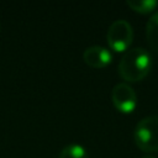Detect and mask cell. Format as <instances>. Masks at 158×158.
Instances as JSON below:
<instances>
[{
	"mask_svg": "<svg viewBox=\"0 0 158 158\" xmlns=\"http://www.w3.org/2000/svg\"><path fill=\"white\" fill-rule=\"evenodd\" d=\"M152 68V58L147 49L142 47H135L127 49L121 57L117 72L120 77L130 83L139 81L144 79Z\"/></svg>",
	"mask_w": 158,
	"mask_h": 158,
	"instance_id": "cell-1",
	"label": "cell"
},
{
	"mask_svg": "<svg viewBox=\"0 0 158 158\" xmlns=\"http://www.w3.org/2000/svg\"><path fill=\"white\" fill-rule=\"evenodd\" d=\"M106 40L111 49L116 52H126L133 40V30L128 21L115 20L107 28Z\"/></svg>",
	"mask_w": 158,
	"mask_h": 158,
	"instance_id": "cell-3",
	"label": "cell"
},
{
	"mask_svg": "<svg viewBox=\"0 0 158 158\" xmlns=\"http://www.w3.org/2000/svg\"><path fill=\"white\" fill-rule=\"evenodd\" d=\"M58 158H89V154L83 146L72 143L62 148Z\"/></svg>",
	"mask_w": 158,
	"mask_h": 158,
	"instance_id": "cell-7",
	"label": "cell"
},
{
	"mask_svg": "<svg viewBox=\"0 0 158 158\" xmlns=\"http://www.w3.org/2000/svg\"><path fill=\"white\" fill-rule=\"evenodd\" d=\"M146 38L149 48L158 53V11H156L147 21Z\"/></svg>",
	"mask_w": 158,
	"mask_h": 158,
	"instance_id": "cell-6",
	"label": "cell"
},
{
	"mask_svg": "<svg viewBox=\"0 0 158 158\" xmlns=\"http://www.w3.org/2000/svg\"><path fill=\"white\" fill-rule=\"evenodd\" d=\"M131 10L139 14H149L156 10L158 2L156 0H127L126 2Z\"/></svg>",
	"mask_w": 158,
	"mask_h": 158,
	"instance_id": "cell-8",
	"label": "cell"
},
{
	"mask_svg": "<svg viewBox=\"0 0 158 158\" xmlns=\"http://www.w3.org/2000/svg\"><path fill=\"white\" fill-rule=\"evenodd\" d=\"M83 59L89 67L100 69L105 68L111 63L112 54L107 48L102 46H90L85 48L83 53Z\"/></svg>",
	"mask_w": 158,
	"mask_h": 158,
	"instance_id": "cell-5",
	"label": "cell"
},
{
	"mask_svg": "<svg viewBox=\"0 0 158 158\" xmlns=\"http://www.w3.org/2000/svg\"><path fill=\"white\" fill-rule=\"evenodd\" d=\"M0 32H1V23H0Z\"/></svg>",
	"mask_w": 158,
	"mask_h": 158,
	"instance_id": "cell-10",
	"label": "cell"
},
{
	"mask_svg": "<svg viewBox=\"0 0 158 158\" xmlns=\"http://www.w3.org/2000/svg\"><path fill=\"white\" fill-rule=\"evenodd\" d=\"M133 141L143 152H158V115L146 116L137 122L133 131Z\"/></svg>",
	"mask_w": 158,
	"mask_h": 158,
	"instance_id": "cell-2",
	"label": "cell"
},
{
	"mask_svg": "<svg viewBox=\"0 0 158 158\" xmlns=\"http://www.w3.org/2000/svg\"><path fill=\"white\" fill-rule=\"evenodd\" d=\"M114 106L122 114H130L136 109L137 95L133 88L127 83H118L111 90Z\"/></svg>",
	"mask_w": 158,
	"mask_h": 158,
	"instance_id": "cell-4",
	"label": "cell"
},
{
	"mask_svg": "<svg viewBox=\"0 0 158 158\" xmlns=\"http://www.w3.org/2000/svg\"><path fill=\"white\" fill-rule=\"evenodd\" d=\"M142 158H156V157H153V156H143Z\"/></svg>",
	"mask_w": 158,
	"mask_h": 158,
	"instance_id": "cell-9",
	"label": "cell"
}]
</instances>
